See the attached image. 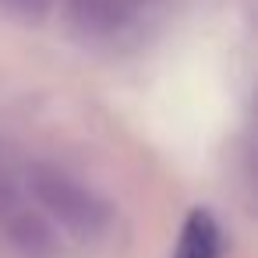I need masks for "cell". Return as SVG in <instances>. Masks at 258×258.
I'll return each mask as SVG.
<instances>
[{
  "instance_id": "2",
  "label": "cell",
  "mask_w": 258,
  "mask_h": 258,
  "mask_svg": "<svg viewBox=\"0 0 258 258\" xmlns=\"http://www.w3.org/2000/svg\"><path fill=\"white\" fill-rule=\"evenodd\" d=\"M149 0H68L71 22L89 36H113L138 18Z\"/></svg>"
},
{
  "instance_id": "1",
  "label": "cell",
  "mask_w": 258,
  "mask_h": 258,
  "mask_svg": "<svg viewBox=\"0 0 258 258\" xmlns=\"http://www.w3.org/2000/svg\"><path fill=\"white\" fill-rule=\"evenodd\" d=\"M29 187H32V198L64 230H71L82 240L99 237L110 226V205L99 195H92L85 184H78L71 173L57 170V166H36L29 173Z\"/></svg>"
},
{
  "instance_id": "6",
  "label": "cell",
  "mask_w": 258,
  "mask_h": 258,
  "mask_svg": "<svg viewBox=\"0 0 258 258\" xmlns=\"http://www.w3.org/2000/svg\"><path fill=\"white\" fill-rule=\"evenodd\" d=\"M15 209V191L4 184V180H0V216H8Z\"/></svg>"
},
{
  "instance_id": "3",
  "label": "cell",
  "mask_w": 258,
  "mask_h": 258,
  "mask_svg": "<svg viewBox=\"0 0 258 258\" xmlns=\"http://www.w3.org/2000/svg\"><path fill=\"white\" fill-rule=\"evenodd\" d=\"M219 251H223V230L216 216L209 209H191L180 226L173 258H219Z\"/></svg>"
},
{
  "instance_id": "4",
  "label": "cell",
  "mask_w": 258,
  "mask_h": 258,
  "mask_svg": "<svg viewBox=\"0 0 258 258\" xmlns=\"http://www.w3.org/2000/svg\"><path fill=\"white\" fill-rule=\"evenodd\" d=\"M8 237L15 240V247L25 258H50L57 251V237H53L50 223L43 216H36V212L11 209L8 212Z\"/></svg>"
},
{
  "instance_id": "5",
  "label": "cell",
  "mask_w": 258,
  "mask_h": 258,
  "mask_svg": "<svg viewBox=\"0 0 258 258\" xmlns=\"http://www.w3.org/2000/svg\"><path fill=\"white\" fill-rule=\"evenodd\" d=\"M0 4H4V8H11L15 15H22V18H43L46 11H50V4H53V0H0Z\"/></svg>"
}]
</instances>
